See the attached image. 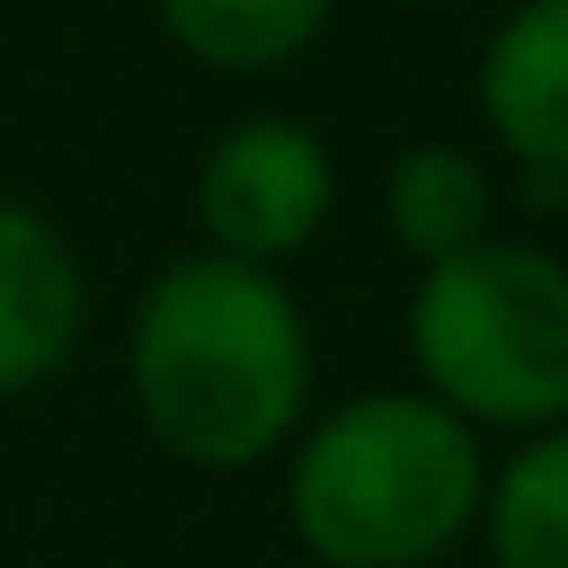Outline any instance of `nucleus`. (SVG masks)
Returning <instances> with one entry per match:
<instances>
[{"instance_id": "obj_1", "label": "nucleus", "mask_w": 568, "mask_h": 568, "mask_svg": "<svg viewBox=\"0 0 568 568\" xmlns=\"http://www.w3.org/2000/svg\"><path fill=\"white\" fill-rule=\"evenodd\" d=\"M125 366L156 444L211 475L273 459L312 397V335L288 281L219 250L149 281Z\"/></svg>"}, {"instance_id": "obj_2", "label": "nucleus", "mask_w": 568, "mask_h": 568, "mask_svg": "<svg viewBox=\"0 0 568 568\" xmlns=\"http://www.w3.org/2000/svg\"><path fill=\"white\" fill-rule=\"evenodd\" d=\"M483 444L428 389L335 405L288 459V521L327 568H436L483 521Z\"/></svg>"}, {"instance_id": "obj_3", "label": "nucleus", "mask_w": 568, "mask_h": 568, "mask_svg": "<svg viewBox=\"0 0 568 568\" xmlns=\"http://www.w3.org/2000/svg\"><path fill=\"white\" fill-rule=\"evenodd\" d=\"M413 366L467 428H560L568 420V265L537 242L483 234L475 250L420 265L405 312Z\"/></svg>"}, {"instance_id": "obj_4", "label": "nucleus", "mask_w": 568, "mask_h": 568, "mask_svg": "<svg viewBox=\"0 0 568 568\" xmlns=\"http://www.w3.org/2000/svg\"><path fill=\"white\" fill-rule=\"evenodd\" d=\"M195 219L219 257L281 265L335 219V156L296 118H242L195 180Z\"/></svg>"}, {"instance_id": "obj_5", "label": "nucleus", "mask_w": 568, "mask_h": 568, "mask_svg": "<svg viewBox=\"0 0 568 568\" xmlns=\"http://www.w3.org/2000/svg\"><path fill=\"white\" fill-rule=\"evenodd\" d=\"M475 102L529 203H568V0H521L475 63Z\"/></svg>"}, {"instance_id": "obj_6", "label": "nucleus", "mask_w": 568, "mask_h": 568, "mask_svg": "<svg viewBox=\"0 0 568 568\" xmlns=\"http://www.w3.org/2000/svg\"><path fill=\"white\" fill-rule=\"evenodd\" d=\"M87 335V273L55 219L0 195V397H24L71 366Z\"/></svg>"}, {"instance_id": "obj_7", "label": "nucleus", "mask_w": 568, "mask_h": 568, "mask_svg": "<svg viewBox=\"0 0 568 568\" xmlns=\"http://www.w3.org/2000/svg\"><path fill=\"white\" fill-rule=\"evenodd\" d=\"M382 226L405 257L444 265L490 234V172L459 141H413L382 180Z\"/></svg>"}, {"instance_id": "obj_8", "label": "nucleus", "mask_w": 568, "mask_h": 568, "mask_svg": "<svg viewBox=\"0 0 568 568\" xmlns=\"http://www.w3.org/2000/svg\"><path fill=\"white\" fill-rule=\"evenodd\" d=\"M335 17V0H156V24L180 55L226 79H257L296 63Z\"/></svg>"}, {"instance_id": "obj_9", "label": "nucleus", "mask_w": 568, "mask_h": 568, "mask_svg": "<svg viewBox=\"0 0 568 568\" xmlns=\"http://www.w3.org/2000/svg\"><path fill=\"white\" fill-rule=\"evenodd\" d=\"M490 568H568V420L521 436L483 490Z\"/></svg>"}]
</instances>
